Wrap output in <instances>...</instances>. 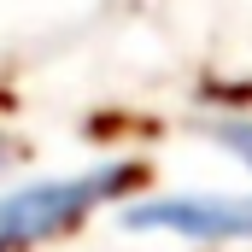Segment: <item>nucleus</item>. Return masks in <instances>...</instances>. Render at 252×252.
<instances>
[{"label":"nucleus","mask_w":252,"mask_h":252,"mask_svg":"<svg viewBox=\"0 0 252 252\" xmlns=\"http://www.w3.org/2000/svg\"><path fill=\"white\" fill-rule=\"evenodd\" d=\"M141 182L135 158H112L76 176H47V182H18L0 188V252H35L47 241L70 235L76 223H88L100 205H124Z\"/></svg>","instance_id":"f257e3e1"},{"label":"nucleus","mask_w":252,"mask_h":252,"mask_svg":"<svg viewBox=\"0 0 252 252\" xmlns=\"http://www.w3.org/2000/svg\"><path fill=\"white\" fill-rule=\"evenodd\" d=\"M118 223L135 235H176V241H205V247H247L252 241V193H129Z\"/></svg>","instance_id":"f03ea898"},{"label":"nucleus","mask_w":252,"mask_h":252,"mask_svg":"<svg viewBox=\"0 0 252 252\" xmlns=\"http://www.w3.org/2000/svg\"><path fill=\"white\" fill-rule=\"evenodd\" d=\"M211 135H217V141H223V147H229V153H235V158L252 170V118H247V112L217 118V124H211Z\"/></svg>","instance_id":"7ed1b4c3"},{"label":"nucleus","mask_w":252,"mask_h":252,"mask_svg":"<svg viewBox=\"0 0 252 252\" xmlns=\"http://www.w3.org/2000/svg\"><path fill=\"white\" fill-rule=\"evenodd\" d=\"M18 158H24V147H18L12 135H0V182H6L12 170H18Z\"/></svg>","instance_id":"20e7f679"}]
</instances>
